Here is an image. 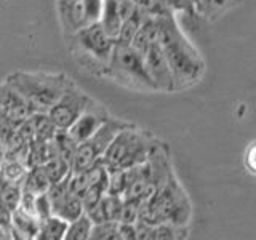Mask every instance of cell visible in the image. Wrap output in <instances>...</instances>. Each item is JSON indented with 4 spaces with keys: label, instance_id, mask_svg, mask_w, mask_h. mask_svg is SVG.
<instances>
[{
    "label": "cell",
    "instance_id": "cell-5",
    "mask_svg": "<svg viewBox=\"0 0 256 240\" xmlns=\"http://www.w3.org/2000/svg\"><path fill=\"white\" fill-rule=\"evenodd\" d=\"M68 42H72L70 52L84 66V69L93 70L94 74L100 76H106L116 38H112L104 30L100 21L78 29L76 34L68 37Z\"/></svg>",
    "mask_w": 256,
    "mask_h": 240
},
{
    "label": "cell",
    "instance_id": "cell-13",
    "mask_svg": "<svg viewBox=\"0 0 256 240\" xmlns=\"http://www.w3.org/2000/svg\"><path fill=\"white\" fill-rule=\"evenodd\" d=\"M124 205V197L117 194H110L106 192L100 202L96 204L93 208L85 212L93 222H102V221H118L120 212H122Z\"/></svg>",
    "mask_w": 256,
    "mask_h": 240
},
{
    "label": "cell",
    "instance_id": "cell-29",
    "mask_svg": "<svg viewBox=\"0 0 256 240\" xmlns=\"http://www.w3.org/2000/svg\"><path fill=\"white\" fill-rule=\"evenodd\" d=\"M118 237H120V240H134V238H138L136 222H118Z\"/></svg>",
    "mask_w": 256,
    "mask_h": 240
},
{
    "label": "cell",
    "instance_id": "cell-4",
    "mask_svg": "<svg viewBox=\"0 0 256 240\" xmlns=\"http://www.w3.org/2000/svg\"><path fill=\"white\" fill-rule=\"evenodd\" d=\"M66 74L50 72H14L6 82L18 92L30 106L32 112H48L60 100L69 84Z\"/></svg>",
    "mask_w": 256,
    "mask_h": 240
},
{
    "label": "cell",
    "instance_id": "cell-26",
    "mask_svg": "<svg viewBox=\"0 0 256 240\" xmlns=\"http://www.w3.org/2000/svg\"><path fill=\"white\" fill-rule=\"evenodd\" d=\"M82 2H84L86 26L92 22H98L102 12V0H82Z\"/></svg>",
    "mask_w": 256,
    "mask_h": 240
},
{
    "label": "cell",
    "instance_id": "cell-10",
    "mask_svg": "<svg viewBox=\"0 0 256 240\" xmlns=\"http://www.w3.org/2000/svg\"><path fill=\"white\" fill-rule=\"evenodd\" d=\"M144 54V62H146V69L152 78V82L156 84L157 92H174L173 84V74L172 69L168 66L166 56L160 46L158 40L152 44Z\"/></svg>",
    "mask_w": 256,
    "mask_h": 240
},
{
    "label": "cell",
    "instance_id": "cell-18",
    "mask_svg": "<svg viewBox=\"0 0 256 240\" xmlns=\"http://www.w3.org/2000/svg\"><path fill=\"white\" fill-rule=\"evenodd\" d=\"M100 22L104 28V30L112 38L117 40L120 26H122V18H120L117 8V0H102V12H101Z\"/></svg>",
    "mask_w": 256,
    "mask_h": 240
},
{
    "label": "cell",
    "instance_id": "cell-21",
    "mask_svg": "<svg viewBox=\"0 0 256 240\" xmlns=\"http://www.w3.org/2000/svg\"><path fill=\"white\" fill-rule=\"evenodd\" d=\"M29 118L32 122V126H34V140H40V141L53 140L58 128L53 124L48 112H32Z\"/></svg>",
    "mask_w": 256,
    "mask_h": 240
},
{
    "label": "cell",
    "instance_id": "cell-25",
    "mask_svg": "<svg viewBox=\"0 0 256 240\" xmlns=\"http://www.w3.org/2000/svg\"><path fill=\"white\" fill-rule=\"evenodd\" d=\"M21 200V184H0V202L10 210H16Z\"/></svg>",
    "mask_w": 256,
    "mask_h": 240
},
{
    "label": "cell",
    "instance_id": "cell-22",
    "mask_svg": "<svg viewBox=\"0 0 256 240\" xmlns=\"http://www.w3.org/2000/svg\"><path fill=\"white\" fill-rule=\"evenodd\" d=\"M92 228H93V221L90 220V216L86 213H82L78 218L69 221L64 238L66 240H88L92 234Z\"/></svg>",
    "mask_w": 256,
    "mask_h": 240
},
{
    "label": "cell",
    "instance_id": "cell-8",
    "mask_svg": "<svg viewBox=\"0 0 256 240\" xmlns=\"http://www.w3.org/2000/svg\"><path fill=\"white\" fill-rule=\"evenodd\" d=\"M92 102L93 100L90 96L80 90L72 80H69V84L64 88L60 100L48 110V116H50L58 130H68Z\"/></svg>",
    "mask_w": 256,
    "mask_h": 240
},
{
    "label": "cell",
    "instance_id": "cell-9",
    "mask_svg": "<svg viewBox=\"0 0 256 240\" xmlns=\"http://www.w3.org/2000/svg\"><path fill=\"white\" fill-rule=\"evenodd\" d=\"M69 176L70 174H68L66 178L58 182H53L50 189L46 190V194L50 197V202H52L53 214L60 216V218L66 221H72L78 218L82 213H85L82 198L77 197L76 194H72L69 190Z\"/></svg>",
    "mask_w": 256,
    "mask_h": 240
},
{
    "label": "cell",
    "instance_id": "cell-23",
    "mask_svg": "<svg viewBox=\"0 0 256 240\" xmlns=\"http://www.w3.org/2000/svg\"><path fill=\"white\" fill-rule=\"evenodd\" d=\"M53 144H54L56 150H58V154L66 160V162H69V165L72 166L78 144L72 140V136L68 133V130L56 132V134L53 136Z\"/></svg>",
    "mask_w": 256,
    "mask_h": 240
},
{
    "label": "cell",
    "instance_id": "cell-7",
    "mask_svg": "<svg viewBox=\"0 0 256 240\" xmlns=\"http://www.w3.org/2000/svg\"><path fill=\"white\" fill-rule=\"evenodd\" d=\"M128 125L132 124L110 116L90 138H86L77 146L74 162H72V172H85L96 162L102 160V156L106 154L112 140L116 138L120 130H124Z\"/></svg>",
    "mask_w": 256,
    "mask_h": 240
},
{
    "label": "cell",
    "instance_id": "cell-19",
    "mask_svg": "<svg viewBox=\"0 0 256 240\" xmlns=\"http://www.w3.org/2000/svg\"><path fill=\"white\" fill-rule=\"evenodd\" d=\"M69 221L60 218V216L52 214L46 220L40 221V229H38V240H62L66 236Z\"/></svg>",
    "mask_w": 256,
    "mask_h": 240
},
{
    "label": "cell",
    "instance_id": "cell-15",
    "mask_svg": "<svg viewBox=\"0 0 256 240\" xmlns=\"http://www.w3.org/2000/svg\"><path fill=\"white\" fill-rule=\"evenodd\" d=\"M44 168H45L46 176L52 184L64 180L72 172V166L69 165V162H66V160L58 154V150H56L54 144H53V140H52V150H50V154H48L46 160L44 162Z\"/></svg>",
    "mask_w": 256,
    "mask_h": 240
},
{
    "label": "cell",
    "instance_id": "cell-28",
    "mask_svg": "<svg viewBox=\"0 0 256 240\" xmlns=\"http://www.w3.org/2000/svg\"><path fill=\"white\" fill-rule=\"evenodd\" d=\"M244 165L248 170V173H252L256 176V140L252 141L248 146L245 148L244 152Z\"/></svg>",
    "mask_w": 256,
    "mask_h": 240
},
{
    "label": "cell",
    "instance_id": "cell-11",
    "mask_svg": "<svg viewBox=\"0 0 256 240\" xmlns=\"http://www.w3.org/2000/svg\"><path fill=\"white\" fill-rule=\"evenodd\" d=\"M109 117H110V114L104 109V106H101L100 102H96L93 100L90 106L82 112V116L68 128V133L72 136V140H74L77 144H80L86 138H90V136L98 130Z\"/></svg>",
    "mask_w": 256,
    "mask_h": 240
},
{
    "label": "cell",
    "instance_id": "cell-6",
    "mask_svg": "<svg viewBox=\"0 0 256 240\" xmlns=\"http://www.w3.org/2000/svg\"><path fill=\"white\" fill-rule=\"evenodd\" d=\"M106 77L116 80L117 84L136 88V90L157 92L144 62V54L133 45L116 42L110 54V61L106 70Z\"/></svg>",
    "mask_w": 256,
    "mask_h": 240
},
{
    "label": "cell",
    "instance_id": "cell-3",
    "mask_svg": "<svg viewBox=\"0 0 256 240\" xmlns=\"http://www.w3.org/2000/svg\"><path fill=\"white\" fill-rule=\"evenodd\" d=\"M160 146H162V142L154 138L149 132L140 130L134 125H128L112 140L101 162L106 165L109 173L124 170V168H132L146 162Z\"/></svg>",
    "mask_w": 256,
    "mask_h": 240
},
{
    "label": "cell",
    "instance_id": "cell-12",
    "mask_svg": "<svg viewBox=\"0 0 256 240\" xmlns=\"http://www.w3.org/2000/svg\"><path fill=\"white\" fill-rule=\"evenodd\" d=\"M0 109L14 126L22 124L32 114V109L26 100L6 80L0 85Z\"/></svg>",
    "mask_w": 256,
    "mask_h": 240
},
{
    "label": "cell",
    "instance_id": "cell-20",
    "mask_svg": "<svg viewBox=\"0 0 256 240\" xmlns=\"http://www.w3.org/2000/svg\"><path fill=\"white\" fill-rule=\"evenodd\" d=\"M146 16H148L146 13L136 6L134 12L130 16H128V18H125L122 21V26H120V30H118V36H117L116 42L125 44V45H132V40L136 36L138 29L141 28L142 21L146 20Z\"/></svg>",
    "mask_w": 256,
    "mask_h": 240
},
{
    "label": "cell",
    "instance_id": "cell-1",
    "mask_svg": "<svg viewBox=\"0 0 256 240\" xmlns=\"http://www.w3.org/2000/svg\"><path fill=\"white\" fill-rule=\"evenodd\" d=\"M158 44L166 56L173 74L174 90L197 84L205 72V62L192 44L182 34L172 13L157 16Z\"/></svg>",
    "mask_w": 256,
    "mask_h": 240
},
{
    "label": "cell",
    "instance_id": "cell-16",
    "mask_svg": "<svg viewBox=\"0 0 256 240\" xmlns=\"http://www.w3.org/2000/svg\"><path fill=\"white\" fill-rule=\"evenodd\" d=\"M158 37V29H157V20L154 16H146V20L142 21L141 28L136 32V36L132 40V45L136 48L138 52L144 53L148 48L157 42Z\"/></svg>",
    "mask_w": 256,
    "mask_h": 240
},
{
    "label": "cell",
    "instance_id": "cell-24",
    "mask_svg": "<svg viewBox=\"0 0 256 240\" xmlns=\"http://www.w3.org/2000/svg\"><path fill=\"white\" fill-rule=\"evenodd\" d=\"M90 238H93V240H120L118 221L93 222Z\"/></svg>",
    "mask_w": 256,
    "mask_h": 240
},
{
    "label": "cell",
    "instance_id": "cell-17",
    "mask_svg": "<svg viewBox=\"0 0 256 240\" xmlns=\"http://www.w3.org/2000/svg\"><path fill=\"white\" fill-rule=\"evenodd\" d=\"M52 182L48 180L46 172L44 165H32L28 168V173H26V178H24L21 188L26 189L32 194H44L48 189H50Z\"/></svg>",
    "mask_w": 256,
    "mask_h": 240
},
{
    "label": "cell",
    "instance_id": "cell-2",
    "mask_svg": "<svg viewBox=\"0 0 256 240\" xmlns=\"http://www.w3.org/2000/svg\"><path fill=\"white\" fill-rule=\"evenodd\" d=\"M189 216V200L172 173L166 181L156 189L154 194L141 204L138 221L146 224L172 222L176 226H184L188 224Z\"/></svg>",
    "mask_w": 256,
    "mask_h": 240
},
{
    "label": "cell",
    "instance_id": "cell-27",
    "mask_svg": "<svg viewBox=\"0 0 256 240\" xmlns=\"http://www.w3.org/2000/svg\"><path fill=\"white\" fill-rule=\"evenodd\" d=\"M52 214H53L52 202H50L48 194L46 192H44V194H37L36 196V216L38 218V221H44Z\"/></svg>",
    "mask_w": 256,
    "mask_h": 240
},
{
    "label": "cell",
    "instance_id": "cell-14",
    "mask_svg": "<svg viewBox=\"0 0 256 240\" xmlns=\"http://www.w3.org/2000/svg\"><path fill=\"white\" fill-rule=\"evenodd\" d=\"M40 229V221L34 214H29L28 212L16 208L12 212V222H10V230L13 238H21V240H30L37 238Z\"/></svg>",
    "mask_w": 256,
    "mask_h": 240
}]
</instances>
